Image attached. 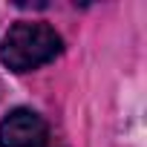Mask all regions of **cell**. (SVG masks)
Listing matches in <instances>:
<instances>
[{
    "instance_id": "obj_1",
    "label": "cell",
    "mask_w": 147,
    "mask_h": 147,
    "mask_svg": "<svg viewBox=\"0 0 147 147\" xmlns=\"http://www.w3.org/2000/svg\"><path fill=\"white\" fill-rule=\"evenodd\" d=\"M61 46H63V40L52 26L35 23V20H20L0 40V61L12 72H32V69L55 61L61 55Z\"/></svg>"
},
{
    "instance_id": "obj_2",
    "label": "cell",
    "mask_w": 147,
    "mask_h": 147,
    "mask_svg": "<svg viewBox=\"0 0 147 147\" xmlns=\"http://www.w3.org/2000/svg\"><path fill=\"white\" fill-rule=\"evenodd\" d=\"M46 121L26 107L12 110L0 121V147H46Z\"/></svg>"
}]
</instances>
